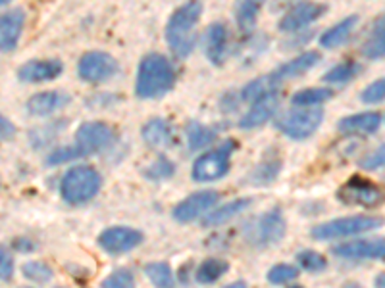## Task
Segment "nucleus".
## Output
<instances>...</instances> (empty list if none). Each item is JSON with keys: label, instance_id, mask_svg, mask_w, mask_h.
Instances as JSON below:
<instances>
[{"label": "nucleus", "instance_id": "603ef678", "mask_svg": "<svg viewBox=\"0 0 385 288\" xmlns=\"http://www.w3.org/2000/svg\"><path fill=\"white\" fill-rule=\"evenodd\" d=\"M21 288H29V287H21Z\"/></svg>", "mask_w": 385, "mask_h": 288}, {"label": "nucleus", "instance_id": "09e8293b", "mask_svg": "<svg viewBox=\"0 0 385 288\" xmlns=\"http://www.w3.org/2000/svg\"><path fill=\"white\" fill-rule=\"evenodd\" d=\"M343 288H362V287H360V284H358V282L351 281V282H345Z\"/></svg>", "mask_w": 385, "mask_h": 288}, {"label": "nucleus", "instance_id": "aec40b11", "mask_svg": "<svg viewBox=\"0 0 385 288\" xmlns=\"http://www.w3.org/2000/svg\"><path fill=\"white\" fill-rule=\"evenodd\" d=\"M205 54L214 66H222L227 54V28L220 21H214L205 33Z\"/></svg>", "mask_w": 385, "mask_h": 288}, {"label": "nucleus", "instance_id": "423d86ee", "mask_svg": "<svg viewBox=\"0 0 385 288\" xmlns=\"http://www.w3.org/2000/svg\"><path fill=\"white\" fill-rule=\"evenodd\" d=\"M381 227L379 217H372V215H349V217H337L328 223H320V225L312 227V239L314 240H335V239H347V236H355V234L370 233L374 229Z\"/></svg>", "mask_w": 385, "mask_h": 288}, {"label": "nucleus", "instance_id": "a211bd4d", "mask_svg": "<svg viewBox=\"0 0 385 288\" xmlns=\"http://www.w3.org/2000/svg\"><path fill=\"white\" fill-rule=\"evenodd\" d=\"M69 102H71V96L62 92V90H42V92H37L29 98L25 108L31 116L45 117L62 110Z\"/></svg>", "mask_w": 385, "mask_h": 288}, {"label": "nucleus", "instance_id": "8fccbe9b", "mask_svg": "<svg viewBox=\"0 0 385 288\" xmlns=\"http://www.w3.org/2000/svg\"><path fill=\"white\" fill-rule=\"evenodd\" d=\"M8 2H12V0H0V6H4V4H8Z\"/></svg>", "mask_w": 385, "mask_h": 288}, {"label": "nucleus", "instance_id": "c85d7f7f", "mask_svg": "<svg viewBox=\"0 0 385 288\" xmlns=\"http://www.w3.org/2000/svg\"><path fill=\"white\" fill-rule=\"evenodd\" d=\"M331 98H333V90L328 87H312V89L297 90L295 95L291 96V104L297 108H316Z\"/></svg>", "mask_w": 385, "mask_h": 288}, {"label": "nucleus", "instance_id": "de8ad7c7", "mask_svg": "<svg viewBox=\"0 0 385 288\" xmlns=\"http://www.w3.org/2000/svg\"><path fill=\"white\" fill-rule=\"evenodd\" d=\"M384 281H385V275L379 273L378 277H376V284H374V287H376V288H384Z\"/></svg>", "mask_w": 385, "mask_h": 288}, {"label": "nucleus", "instance_id": "ddd939ff", "mask_svg": "<svg viewBox=\"0 0 385 288\" xmlns=\"http://www.w3.org/2000/svg\"><path fill=\"white\" fill-rule=\"evenodd\" d=\"M328 12L326 4H318V2H299L297 6L289 10L287 14L283 16L280 21V31L282 33H297L306 25H310L312 21L320 20L323 14Z\"/></svg>", "mask_w": 385, "mask_h": 288}, {"label": "nucleus", "instance_id": "c9c22d12", "mask_svg": "<svg viewBox=\"0 0 385 288\" xmlns=\"http://www.w3.org/2000/svg\"><path fill=\"white\" fill-rule=\"evenodd\" d=\"M143 173H144V177L149 179V181H154V183L168 181V179H172L173 173H176V164H173L172 160L160 156V158L156 160L154 164L149 165Z\"/></svg>", "mask_w": 385, "mask_h": 288}, {"label": "nucleus", "instance_id": "4468645a", "mask_svg": "<svg viewBox=\"0 0 385 288\" xmlns=\"http://www.w3.org/2000/svg\"><path fill=\"white\" fill-rule=\"evenodd\" d=\"M331 254L343 260H384L385 242L384 239H364L343 242L331 248Z\"/></svg>", "mask_w": 385, "mask_h": 288}, {"label": "nucleus", "instance_id": "e433bc0d", "mask_svg": "<svg viewBox=\"0 0 385 288\" xmlns=\"http://www.w3.org/2000/svg\"><path fill=\"white\" fill-rule=\"evenodd\" d=\"M21 275L28 281L39 282V284H45V282H48L54 277L52 269L48 268L45 261H28V263H23L21 265Z\"/></svg>", "mask_w": 385, "mask_h": 288}, {"label": "nucleus", "instance_id": "2eb2a0df", "mask_svg": "<svg viewBox=\"0 0 385 288\" xmlns=\"http://www.w3.org/2000/svg\"><path fill=\"white\" fill-rule=\"evenodd\" d=\"M23 25H25V12L21 8H12L0 14V52H14L20 42Z\"/></svg>", "mask_w": 385, "mask_h": 288}, {"label": "nucleus", "instance_id": "f704fd0d", "mask_svg": "<svg viewBox=\"0 0 385 288\" xmlns=\"http://www.w3.org/2000/svg\"><path fill=\"white\" fill-rule=\"evenodd\" d=\"M297 263H299V268L309 273H322L328 269V260L316 250H301L297 254Z\"/></svg>", "mask_w": 385, "mask_h": 288}, {"label": "nucleus", "instance_id": "9b49d317", "mask_svg": "<svg viewBox=\"0 0 385 288\" xmlns=\"http://www.w3.org/2000/svg\"><path fill=\"white\" fill-rule=\"evenodd\" d=\"M144 240V234L139 229L131 227H110L100 233L98 236V246L103 248L106 254L122 256L127 254L131 250L141 246Z\"/></svg>", "mask_w": 385, "mask_h": 288}, {"label": "nucleus", "instance_id": "4c0bfd02", "mask_svg": "<svg viewBox=\"0 0 385 288\" xmlns=\"http://www.w3.org/2000/svg\"><path fill=\"white\" fill-rule=\"evenodd\" d=\"M299 273H301V269L291 265V263H277L266 273V281L270 284H274V287H280V284H285V282L295 281Z\"/></svg>", "mask_w": 385, "mask_h": 288}, {"label": "nucleus", "instance_id": "20e7f679", "mask_svg": "<svg viewBox=\"0 0 385 288\" xmlns=\"http://www.w3.org/2000/svg\"><path fill=\"white\" fill-rule=\"evenodd\" d=\"M287 233V223L283 217L282 208H274L270 212L262 213L256 220L248 221L243 234L251 246L255 248H268L282 242L283 236Z\"/></svg>", "mask_w": 385, "mask_h": 288}, {"label": "nucleus", "instance_id": "6e6552de", "mask_svg": "<svg viewBox=\"0 0 385 288\" xmlns=\"http://www.w3.org/2000/svg\"><path fill=\"white\" fill-rule=\"evenodd\" d=\"M337 200L345 206L378 208L384 200V192H381V186L376 183L355 175L337 191Z\"/></svg>", "mask_w": 385, "mask_h": 288}, {"label": "nucleus", "instance_id": "49530a36", "mask_svg": "<svg viewBox=\"0 0 385 288\" xmlns=\"http://www.w3.org/2000/svg\"><path fill=\"white\" fill-rule=\"evenodd\" d=\"M224 288H248V287H247V282H245V281H235V282H231V284H227V287H224Z\"/></svg>", "mask_w": 385, "mask_h": 288}, {"label": "nucleus", "instance_id": "3c124183", "mask_svg": "<svg viewBox=\"0 0 385 288\" xmlns=\"http://www.w3.org/2000/svg\"><path fill=\"white\" fill-rule=\"evenodd\" d=\"M291 288H304V287H291Z\"/></svg>", "mask_w": 385, "mask_h": 288}, {"label": "nucleus", "instance_id": "a18cd8bd", "mask_svg": "<svg viewBox=\"0 0 385 288\" xmlns=\"http://www.w3.org/2000/svg\"><path fill=\"white\" fill-rule=\"evenodd\" d=\"M14 248L16 250H20V252H25V254H29V252H33L35 244L31 242V240L23 239V236H21V239H18L14 242Z\"/></svg>", "mask_w": 385, "mask_h": 288}, {"label": "nucleus", "instance_id": "f8f14e48", "mask_svg": "<svg viewBox=\"0 0 385 288\" xmlns=\"http://www.w3.org/2000/svg\"><path fill=\"white\" fill-rule=\"evenodd\" d=\"M220 202V192L218 191H199L181 200L178 206L173 208V220L178 223H191L199 220L205 213H208L214 206Z\"/></svg>", "mask_w": 385, "mask_h": 288}, {"label": "nucleus", "instance_id": "39448f33", "mask_svg": "<svg viewBox=\"0 0 385 288\" xmlns=\"http://www.w3.org/2000/svg\"><path fill=\"white\" fill-rule=\"evenodd\" d=\"M237 148L234 138H227L226 143L220 144L218 148L202 154L199 160H195L191 169L192 181L197 183H212L218 179L226 177L231 167V154Z\"/></svg>", "mask_w": 385, "mask_h": 288}, {"label": "nucleus", "instance_id": "9d476101", "mask_svg": "<svg viewBox=\"0 0 385 288\" xmlns=\"http://www.w3.org/2000/svg\"><path fill=\"white\" fill-rule=\"evenodd\" d=\"M114 140H116V133L110 125L104 124V121L81 124L76 133V146L83 152V156L108 150Z\"/></svg>", "mask_w": 385, "mask_h": 288}, {"label": "nucleus", "instance_id": "1a4fd4ad", "mask_svg": "<svg viewBox=\"0 0 385 288\" xmlns=\"http://www.w3.org/2000/svg\"><path fill=\"white\" fill-rule=\"evenodd\" d=\"M117 69H120V64L116 62L114 56L103 52V50H91L79 58L77 76L85 83L98 85V83L112 79L117 73Z\"/></svg>", "mask_w": 385, "mask_h": 288}, {"label": "nucleus", "instance_id": "f03ea898", "mask_svg": "<svg viewBox=\"0 0 385 288\" xmlns=\"http://www.w3.org/2000/svg\"><path fill=\"white\" fill-rule=\"evenodd\" d=\"M202 14V2L200 0H191L181 8H178L168 20L166 25V42L173 52L176 58L185 60L195 48V28Z\"/></svg>", "mask_w": 385, "mask_h": 288}, {"label": "nucleus", "instance_id": "bb28decb", "mask_svg": "<svg viewBox=\"0 0 385 288\" xmlns=\"http://www.w3.org/2000/svg\"><path fill=\"white\" fill-rule=\"evenodd\" d=\"M266 0H235V21L243 33L253 31Z\"/></svg>", "mask_w": 385, "mask_h": 288}, {"label": "nucleus", "instance_id": "f257e3e1", "mask_svg": "<svg viewBox=\"0 0 385 288\" xmlns=\"http://www.w3.org/2000/svg\"><path fill=\"white\" fill-rule=\"evenodd\" d=\"M173 83H176V69L164 54L151 52L143 56L137 69V81H135L137 98L141 100L162 98L173 89Z\"/></svg>", "mask_w": 385, "mask_h": 288}, {"label": "nucleus", "instance_id": "c756f323", "mask_svg": "<svg viewBox=\"0 0 385 288\" xmlns=\"http://www.w3.org/2000/svg\"><path fill=\"white\" fill-rule=\"evenodd\" d=\"M185 135L189 148L191 150H200V148H207L208 144H212L216 140L218 131L208 127V125L199 124V121H191V124H187Z\"/></svg>", "mask_w": 385, "mask_h": 288}, {"label": "nucleus", "instance_id": "37998d69", "mask_svg": "<svg viewBox=\"0 0 385 288\" xmlns=\"http://www.w3.org/2000/svg\"><path fill=\"white\" fill-rule=\"evenodd\" d=\"M14 275V260L6 248L0 244V281H8Z\"/></svg>", "mask_w": 385, "mask_h": 288}, {"label": "nucleus", "instance_id": "72a5a7b5", "mask_svg": "<svg viewBox=\"0 0 385 288\" xmlns=\"http://www.w3.org/2000/svg\"><path fill=\"white\" fill-rule=\"evenodd\" d=\"M66 125V121H56V124L45 125V127H37L29 133V140L33 144L35 148H42L47 146L48 143H52L60 133H62V127Z\"/></svg>", "mask_w": 385, "mask_h": 288}, {"label": "nucleus", "instance_id": "ea45409f", "mask_svg": "<svg viewBox=\"0 0 385 288\" xmlns=\"http://www.w3.org/2000/svg\"><path fill=\"white\" fill-rule=\"evenodd\" d=\"M103 288H135V277L127 268H120L104 279Z\"/></svg>", "mask_w": 385, "mask_h": 288}, {"label": "nucleus", "instance_id": "5701e85b", "mask_svg": "<svg viewBox=\"0 0 385 288\" xmlns=\"http://www.w3.org/2000/svg\"><path fill=\"white\" fill-rule=\"evenodd\" d=\"M322 60V56L320 52H303V54H299L293 60H289L287 64H283L280 68L272 71L274 73L275 79H291V77H299L304 76L306 71H310L312 68H316L318 64Z\"/></svg>", "mask_w": 385, "mask_h": 288}, {"label": "nucleus", "instance_id": "0eeeda50", "mask_svg": "<svg viewBox=\"0 0 385 288\" xmlns=\"http://www.w3.org/2000/svg\"><path fill=\"white\" fill-rule=\"evenodd\" d=\"M323 121V112L320 108H310V110H291L285 112L277 121L275 127L282 131L283 135L293 140H304L312 137L318 127Z\"/></svg>", "mask_w": 385, "mask_h": 288}, {"label": "nucleus", "instance_id": "cd10ccee", "mask_svg": "<svg viewBox=\"0 0 385 288\" xmlns=\"http://www.w3.org/2000/svg\"><path fill=\"white\" fill-rule=\"evenodd\" d=\"M282 160H266V162H262L253 169V172L248 173L247 177H245V183L248 185H255V186H266L270 183H274L277 175L282 173Z\"/></svg>", "mask_w": 385, "mask_h": 288}, {"label": "nucleus", "instance_id": "a19ab883", "mask_svg": "<svg viewBox=\"0 0 385 288\" xmlns=\"http://www.w3.org/2000/svg\"><path fill=\"white\" fill-rule=\"evenodd\" d=\"M385 98V81L378 79V81L370 83L362 92H360V100L364 104H379L384 102Z\"/></svg>", "mask_w": 385, "mask_h": 288}, {"label": "nucleus", "instance_id": "6ab92c4d", "mask_svg": "<svg viewBox=\"0 0 385 288\" xmlns=\"http://www.w3.org/2000/svg\"><path fill=\"white\" fill-rule=\"evenodd\" d=\"M64 71L60 60H31L18 69V77L23 83H45L54 81Z\"/></svg>", "mask_w": 385, "mask_h": 288}, {"label": "nucleus", "instance_id": "58836bf2", "mask_svg": "<svg viewBox=\"0 0 385 288\" xmlns=\"http://www.w3.org/2000/svg\"><path fill=\"white\" fill-rule=\"evenodd\" d=\"M83 158V152L77 148L76 144H69V146H58L54 150L48 154L47 165L52 167V165H62L66 162H74V160Z\"/></svg>", "mask_w": 385, "mask_h": 288}, {"label": "nucleus", "instance_id": "c03bdc74", "mask_svg": "<svg viewBox=\"0 0 385 288\" xmlns=\"http://www.w3.org/2000/svg\"><path fill=\"white\" fill-rule=\"evenodd\" d=\"M16 135V125L0 114V140H8V138H14Z\"/></svg>", "mask_w": 385, "mask_h": 288}, {"label": "nucleus", "instance_id": "7ed1b4c3", "mask_svg": "<svg viewBox=\"0 0 385 288\" xmlns=\"http://www.w3.org/2000/svg\"><path fill=\"white\" fill-rule=\"evenodd\" d=\"M103 177L93 165H76L64 173L60 181V196L69 206H81L98 194Z\"/></svg>", "mask_w": 385, "mask_h": 288}, {"label": "nucleus", "instance_id": "2f4dec72", "mask_svg": "<svg viewBox=\"0 0 385 288\" xmlns=\"http://www.w3.org/2000/svg\"><path fill=\"white\" fill-rule=\"evenodd\" d=\"M144 275L156 288H176L172 268L166 261H152L144 265Z\"/></svg>", "mask_w": 385, "mask_h": 288}, {"label": "nucleus", "instance_id": "dca6fc26", "mask_svg": "<svg viewBox=\"0 0 385 288\" xmlns=\"http://www.w3.org/2000/svg\"><path fill=\"white\" fill-rule=\"evenodd\" d=\"M277 106H280V92H274V95H268L264 98H258L255 102H251V110L241 117L239 127L245 131L262 127L274 117Z\"/></svg>", "mask_w": 385, "mask_h": 288}, {"label": "nucleus", "instance_id": "4be33fe9", "mask_svg": "<svg viewBox=\"0 0 385 288\" xmlns=\"http://www.w3.org/2000/svg\"><path fill=\"white\" fill-rule=\"evenodd\" d=\"M255 200L253 198H237L231 200V202H227L224 206L220 208H212L210 212L207 213V217L202 221V225L205 227H220L224 223H229L231 220H235L237 215L245 212L251 208Z\"/></svg>", "mask_w": 385, "mask_h": 288}, {"label": "nucleus", "instance_id": "393cba45", "mask_svg": "<svg viewBox=\"0 0 385 288\" xmlns=\"http://www.w3.org/2000/svg\"><path fill=\"white\" fill-rule=\"evenodd\" d=\"M280 85H282V81L275 79L274 73L256 77L255 81L247 83V85L243 87V90H241V100H243V102H255L258 98H264V96L280 92Z\"/></svg>", "mask_w": 385, "mask_h": 288}, {"label": "nucleus", "instance_id": "412c9836", "mask_svg": "<svg viewBox=\"0 0 385 288\" xmlns=\"http://www.w3.org/2000/svg\"><path fill=\"white\" fill-rule=\"evenodd\" d=\"M141 137L151 148H164L173 143V127L168 119L152 117L143 125Z\"/></svg>", "mask_w": 385, "mask_h": 288}, {"label": "nucleus", "instance_id": "a878e982", "mask_svg": "<svg viewBox=\"0 0 385 288\" xmlns=\"http://www.w3.org/2000/svg\"><path fill=\"white\" fill-rule=\"evenodd\" d=\"M385 28H384V16H379L378 20L374 21L370 33H368V39L364 41L360 52L364 56L366 60H381L385 52Z\"/></svg>", "mask_w": 385, "mask_h": 288}, {"label": "nucleus", "instance_id": "473e14b6", "mask_svg": "<svg viewBox=\"0 0 385 288\" xmlns=\"http://www.w3.org/2000/svg\"><path fill=\"white\" fill-rule=\"evenodd\" d=\"M362 73V64L358 62H343L337 64L335 68H331L330 71L323 73V83H335V85H345V83L352 81L355 77H358Z\"/></svg>", "mask_w": 385, "mask_h": 288}, {"label": "nucleus", "instance_id": "7c9ffc66", "mask_svg": "<svg viewBox=\"0 0 385 288\" xmlns=\"http://www.w3.org/2000/svg\"><path fill=\"white\" fill-rule=\"evenodd\" d=\"M229 271V263L218 258H210L205 260L195 273V281L199 284H212V282L220 281L222 277Z\"/></svg>", "mask_w": 385, "mask_h": 288}, {"label": "nucleus", "instance_id": "79ce46f5", "mask_svg": "<svg viewBox=\"0 0 385 288\" xmlns=\"http://www.w3.org/2000/svg\"><path fill=\"white\" fill-rule=\"evenodd\" d=\"M385 164V148L379 146L376 150H372L370 154H366L364 158L358 162V167H362L364 172H376L379 167H384Z\"/></svg>", "mask_w": 385, "mask_h": 288}, {"label": "nucleus", "instance_id": "f3484780", "mask_svg": "<svg viewBox=\"0 0 385 288\" xmlns=\"http://www.w3.org/2000/svg\"><path fill=\"white\" fill-rule=\"evenodd\" d=\"M381 124H384L381 112H364V114H355V116L339 119L337 129L343 135H374L378 133Z\"/></svg>", "mask_w": 385, "mask_h": 288}, {"label": "nucleus", "instance_id": "b1692460", "mask_svg": "<svg viewBox=\"0 0 385 288\" xmlns=\"http://www.w3.org/2000/svg\"><path fill=\"white\" fill-rule=\"evenodd\" d=\"M357 25H358V16L357 14L347 16L345 20L335 23L333 28H330L328 31H323L322 37H320V44H322V48H328V50L343 47L345 42L351 39L352 31L357 29Z\"/></svg>", "mask_w": 385, "mask_h": 288}]
</instances>
